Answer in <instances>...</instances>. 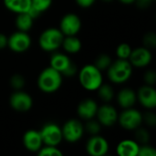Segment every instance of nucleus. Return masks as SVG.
<instances>
[{"label": "nucleus", "instance_id": "4", "mask_svg": "<svg viewBox=\"0 0 156 156\" xmlns=\"http://www.w3.org/2000/svg\"><path fill=\"white\" fill-rule=\"evenodd\" d=\"M64 37L65 36L58 28L50 27L41 33L38 38V43L43 50L51 52L61 47Z\"/></svg>", "mask_w": 156, "mask_h": 156}, {"label": "nucleus", "instance_id": "36", "mask_svg": "<svg viewBox=\"0 0 156 156\" xmlns=\"http://www.w3.org/2000/svg\"><path fill=\"white\" fill-rule=\"evenodd\" d=\"M143 120H145V122H146L149 125H151V126H154L156 122L155 115L153 114V113H148V114H146L145 117H144V119H143Z\"/></svg>", "mask_w": 156, "mask_h": 156}, {"label": "nucleus", "instance_id": "33", "mask_svg": "<svg viewBox=\"0 0 156 156\" xmlns=\"http://www.w3.org/2000/svg\"><path fill=\"white\" fill-rule=\"evenodd\" d=\"M156 80V74L154 71L153 70H149L145 73L144 75V81L146 82V85H150L153 86L154 85Z\"/></svg>", "mask_w": 156, "mask_h": 156}, {"label": "nucleus", "instance_id": "32", "mask_svg": "<svg viewBox=\"0 0 156 156\" xmlns=\"http://www.w3.org/2000/svg\"><path fill=\"white\" fill-rule=\"evenodd\" d=\"M136 139H137L138 142L143 143L144 144H145L149 141V133L145 130L140 129L136 133Z\"/></svg>", "mask_w": 156, "mask_h": 156}, {"label": "nucleus", "instance_id": "2", "mask_svg": "<svg viewBox=\"0 0 156 156\" xmlns=\"http://www.w3.org/2000/svg\"><path fill=\"white\" fill-rule=\"evenodd\" d=\"M80 85L87 90H96L102 84L101 71L93 64L85 65L79 73Z\"/></svg>", "mask_w": 156, "mask_h": 156}, {"label": "nucleus", "instance_id": "15", "mask_svg": "<svg viewBox=\"0 0 156 156\" xmlns=\"http://www.w3.org/2000/svg\"><path fill=\"white\" fill-rule=\"evenodd\" d=\"M136 95L137 100L144 108L154 109L156 107V91L153 86L144 85L141 87Z\"/></svg>", "mask_w": 156, "mask_h": 156}, {"label": "nucleus", "instance_id": "22", "mask_svg": "<svg viewBox=\"0 0 156 156\" xmlns=\"http://www.w3.org/2000/svg\"><path fill=\"white\" fill-rule=\"evenodd\" d=\"M33 22H34V19L27 12L17 14L16 18V27L18 28V30L24 31V32H27L28 30H30V28L33 26Z\"/></svg>", "mask_w": 156, "mask_h": 156}, {"label": "nucleus", "instance_id": "39", "mask_svg": "<svg viewBox=\"0 0 156 156\" xmlns=\"http://www.w3.org/2000/svg\"><path fill=\"white\" fill-rule=\"evenodd\" d=\"M136 1H138L139 3H142V4H146V5H148V3H150L152 0H136Z\"/></svg>", "mask_w": 156, "mask_h": 156}, {"label": "nucleus", "instance_id": "20", "mask_svg": "<svg viewBox=\"0 0 156 156\" xmlns=\"http://www.w3.org/2000/svg\"><path fill=\"white\" fill-rule=\"evenodd\" d=\"M4 5L8 10L19 14L27 11L31 5V0H4Z\"/></svg>", "mask_w": 156, "mask_h": 156}, {"label": "nucleus", "instance_id": "29", "mask_svg": "<svg viewBox=\"0 0 156 156\" xmlns=\"http://www.w3.org/2000/svg\"><path fill=\"white\" fill-rule=\"evenodd\" d=\"M10 84L12 85V87L14 89H16V90H21L24 87V85H25V80H24V78L21 75L16 74V75H14L11 78Z\"/></svg>", "mask_w": 156, "mask_h": 156}, {"label": "nucleus", "instance_id": "38", "mask_svg": "<svg viewBox=\"0 0 156 156\" xmlns=\"http://www.w3.org/2000/svg\"><path fill=\"white\" fill-rule=\"evenodd\" d=\"M120 2H122V4H125V5H130V4H133L134 3L136 0H119Z\"/></svg>", "mask_w": 156, "mask_h": 156}, {"label": "nucleus", "instance_id": "13", "mask_svg": "<svg viewBox=\"0 0 156 156\" xmlns=\"http://www.w3.org/2000/svg\"><path fill=\"white\" fill-rule=\"evenodd\" d=\"M128 59L132 64V66L137 68H143V67H146L151 63L152 54L149 48L145 47H141L132 50Z\"/></svg>", "mask_w": 156, "mask_h": 156}, {"label": "nucleus", "instance_id": "6", "mask_svg": "<svg viewBox=\"0 0 156 156\" xmlns=\"http://www.w3.org/2000/svg\"><path fill=\"white\" fill-rule=\"evenodd\" d=\"M143 119L144 117L142 113L133 107L125 109L120 114V116H118V121L121 126L123 129L129 131L138 129L143 122Z\"/></svg>", "mask_w": 156, "mask_h": 156}, {"label": "nucleus", "instance_id": "5", "mask_svg": "<svg viewBox=\"0 0 156 156\" xmlns=\"http://www.w3.org/2000/svg\"><path fill=\"white\" fill-rule=\"evenodd\" d=\"M50 67L66 77H72L77 71V67L72 63L69 56L62 53L52 54L50 58Z\"/></svg>", "mask_w": 156, "mask_h": 156}, {"label": "nucleus", "instance_id": "14", "mask_svg": "<svg viewBox=\"0 0 156 156\" xmlns=\"http://www.w3.org/2000/svg\"><path fill=\"white\" fill-rule=\"evenodd\" d=\"M98 122L104 126H112L118 121V112L116 109L109 104L98 107L96 113Z\"/></svg>", "mask_w": 156, "mask_h": 156}, {"label": "nucleus", "instance_id": "37", "mask_svg": "<svg viewBox=\"0 0 156 156\" xmlns=\"http://www.w3.org/2000/svg\"><path fill=\"white\" fill-rule=\"evenodd\" d=\"M7 47V37L4 34L0 33V49L5 48Z\"/></svg>", "mask_w": 156, "mask_h": 156}, {"label": "nucleus", "instance_id": "19", "mask_svg": "<svg viewBox=\"0 0 156 156\" xmlns=\"http://www.w3.org/2000/svg\"><path fill=\"white\" fill-rule=\"evenodd\" d=\"M140 145L133 140H123L122 141L117 148V154L121 156H137Z\"/></svg>", "mask_w": 156, "mask_h": 156}, {"label": "nucleus", "instance_id": "12", "mask_svg": "<svg viewBox=\"0 0 156 156\" xmlns=\"http://www.w3.org/2000/svg\"><path fill=\"white\" fill-rule=\"evenodd\" d=\"M86 150L91 156L105 155L109 151V144L105 138L95 134L88 141Z\"/></svg>", "mask_w": 156, "mask_h": 156}, {"label": "nucleus", "instance_id": "30", "mask_svg": "<svg viewBox=\"0 0 156 156\" xmlns=\"http://www.w3.org/2000/svg\"><path fill=\"white\" fill-rule=\"evenodd\" d=\"M90 122L86 124V130L89 133L95 135L98 134L101 131V123L99 122H95V121H91L89 120Z\"/></svg>", "mask_w": 156, "mask_h": 156}, {"label": "nucleus", "instance_id": "25", "mask_svg": "<svg viewBox=\"0 0 156 156\" xmlns=\"http://www.w3.org/2000/svg\"><path fill=\"white\" fill-rule=\"evenodd\" d=\"M132 48L130 47L129 44L127 43H122L120 44L117 48H116V54L118 58H122V59H128L131 52H132Z\"/></svg>", "mask_w": 156, "mask_h": 156}, {"label": "nucleus", "instance_id": "18", "mask_svg": "<svg viewBox=\"0 0 156 156\" xmlns=\"http://www.w3.org/2000/svg\"><path fill=\"white\" fill-rule=\"evenodd\" d=\"M137 101V95L130 88L122 89L117 95V101L123 109L132 108Z\"/></svg>", "mask_w": 156, "mask_h": 156}, {"label": "nucleus", "instance_id": "1", "mask_svg": "<svg viewBox=\"0 0 156 156\" xmlns=\"http://www.w3.org/2000/svg\"><path fill=\"white\" fill-rule=\"evenodd\" d=\"M62 84V75L50 66L44 69L37 78V86L45 93L57 91Z\"/></svg>", "mask_w": 156, "mask_h": 156}, {"label": "nucleus", "instance_id": "8", "mask_svg": "<svg viewBox=\"0 0 156 156\" xmlns=\"http://www.w3.org/2000/svg\"><path fill=\"white\" fill-rule=\"evenodd\" d=\"M61 132L63 139L69 143H76L82 137L84 127L80 121L71 119L65 122Z\"/></svg>", "mask_w": 156, "mask_h": 156}, {"label": "nucleus", "instance_id": "7", "mask_svg": "<svg viewBox=\"0 0 156 156\" xmlns=\"http://www.w3.org/2000/svg\"><path fill=\"white\" fill-rule=\"evenodd\" d=\"M44 144L57 146L60 144L62 137L61 128L56 123H47L39 131Z\"/></svg>", "mask_w": 156, "mask_h": 156}, {"label": "nucleus", "instance_id": "24", "mask_svg": "<svg viewBox=\"0 0 156 156\" xmlns=\"http://www.w3.org/2000/svg\"><path fill=\"white\" fill-rule=\"evenodd\" d=\"M111 64H112V59H111L110 56H108L107 54H101V55H100V56L96 58L95 63H94V65H95L101 71L105 70V69L107 70Z\"/></svg>", "mask_w": 156, "mask_h": 156}, {"label": "nucleus", "instance_id": "10", "mask_svg": "<svg viewBox=\"0 0 156 156\" xmlns=\"http://www.w3.org/2000/svg\"><path fill=\"white\" fill-rule=\"evenodd\" d=\"M81 27V21L76 14H67L60 20L59 30L64 36H76Z\"/></svg>", "mask_w": 156, "mask_h": 156}, {"label": "nucleus", "instance_id": "3", "mask_svg": "<svg viewBox=\"0 0 156 156\" xmlns=\"http://www.w3.org/2000/svg\"><path fill=\"white\" fill-rule=\"evenodd\" d=\"M133 73V66L128 59L118 58L112 62L107 69L109 80L116 84L127 81Z\"/></svg>", "mask_w": 156, "mask_h": 156}, {"label": "nucleus", "instance_id": "26", "mask_svg": "<svg viewBox=\"0 0 156 156\" xmlns=\"http://www.w3.org/2000/svg\"><path fill=\"white\" fill-rule=\"evenodd\" d=\"M39 156H61L62 152L57 148V146H51V145H46L45 147H41L38 151Z\"/></svg>", "mask_w": 156, "mask_h": 156}, {"label": "nucleus", "instance_id": "11", "mask_svg": "<svg viewBox=\"0 0 156 156\" xmlns=\"http://www.w3.org/2000/svg\"><path fill=\"white\" fill-rule=\"evenodd\" d=\"M9 103L16 112H27L33 105V100L29 94L18 90L10 96Z\"/></svg>", "mask_w": 156, "mask_h": 156}, {"label": "nucleus", "instance_id": "16", "mask_svg": "<svg viewBox=\"0 0 156 156\" xmlns=\"http://www.w3.org/2000/svg\"><path fill=\"white\" fill-rule=\"evenodd\" d=\"M23 144L28 151L38 152L43 144L40 133L36 130H29L26 132L23 136Z\"/></svg>", "mask_w": 156, "mask_h": 156}, {"label": "nucleus", "instance_id": "21", "mask_svg": "<svg viewBox=\"0 0 156 156\" xmlns=\"http://www.w3.org/2000/svg\"><path fill=\"white\" fill-rule=\"evenodd\" d=\"M61 46L68 53H78L81 48V42L76 36H65Z\"/></svg>", "mask_w": 156, "mask_h": 156}, {"label": "nucleus", "instance_id": "27", "mask_svg": "<svg viewBox=\"0 0 156 156\" xmlns=\"http://www.w3.org/2000/svg\"><path fill=\"white\" fill-rule=\"evenodd\" d=\"M52 4V0H31V5L40 13L48 10Z\"/></svg>", "mask_w": 156, "mask_h": 156}, {"label": "nucleus", "instance_id": "28", "mask_svg": "<svg viewBox=\"0 0 156 156\" xmlns=\"http://www.w3.org/2000/svg\"><path fill=\"white\" fill-rule=\"evenodd\" d=\"M156 151L155 149L151 146L148 145L147 144H144L143 146L139 147V151H138V156H155Z\"/></svg>", "mask_w": 156, "mask_h": 156}, {"label": "nucleus", "instance_id": "35", "mask_svg": "<svg viewBox=\"0 0 156 156\" xmlns=\"http://www.w3.org/2000/svg\"><path fill=\"white\" fill-rule=\"evenodd\" d=\"M96 0H76L77 4L81 7H90L95 3Z\"/></svg>", "mask_w": 156, "mask_h": 156}, {"label": "nucleus", "instance_id": "9", "mask_svg": "<svg viewBox=\"0 0 156 156\" xmlns=\"http://www.w3.org/2000/svg\"><path fill=\"white\" fill-rule=\"evenodd\" d=\"M31 45V38L27 32L16 31L7 37V47L14 52L21 53L29 48Z\"/></svg>", "mask_w": 156, "mask_h": 156}, {"label": "nucleus", "instance_id": "31", "mask_svg": "<svg viewBox=\"0 0 156 156\" xmlns=\"http://www.w3.org/2000/svg\"><path fill=\"white\" fill-rule=\"evenodd\" d=\"M144 43L145 48H154L156 45V36L154 33L150 32L148 34H146V36L144 38Z\"/></svg>", "mask_w": 156, "mask_h": 156}, {"label": "nucleus", "instance_id": "17", "mask_svg": "<svg viewBox=\"0 0 156 156\" xmlns=\"http://www.w3.org/2000/svg\"><path fill=\"white\" fill-rule=\"evenodd\" d=\"M98 105L95 101L87 99L82 101L78 106V114L83 120H92L97 113Z\"/></svg>", "mask_w": 156, "mask_h": 156}, {"label": "nucleus", "instance_id": "34", "mask_svg": "<svg viewBox=\"0 0 156 156\" xmlns=\"http://www.w3.org/2000/svg\"><path fill=\"white\" fill-rule=\"evenodd\" d=\"M27 13L33 18V19H36V18H37L40 15H41V13L38 11V10H37L35 7H33L32 5H30V7L27 9Z\"/></svg>", "mask_w": 156, "mask_h": 156}, {"label": "nucleus", "instance_id": "40", "mask_svg": "<svg viewBox=\"0 0 156 156\" xmlns=\"http://www.w3.org/2000/svg\"><path fill=\"white\" fill-rule=\"evenodd\" d=\"M103 1H105V2H111L112 0H103Z\"/></svg>", "mask_w": 156, "mask_h": 156}, {"label": "nucleus", "instance_id": "23", "mask_svg": "<svg viewBox=\"0 0 156 156\" xmlns=\"http://www.w3.org/2000/svg\"><path fill=\"white\" fill-rule=\"evenodd\" d=\"M98 91H99L100 98L105 102H109L113 99L114 91L112 87L109 84H101L98 88Z\"/></svg>", "mask_w": 156, "mask_h": 156}]
</instances>
